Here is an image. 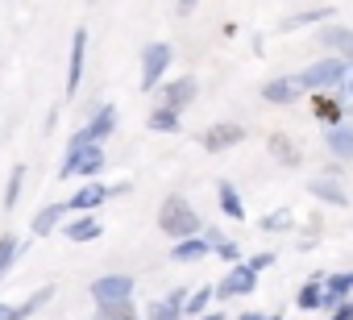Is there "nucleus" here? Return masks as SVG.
Wrapping results in <instances>:
<instances>
[{"instance_id":"nucleus-1","label":"nucleus","mask_w":353,"mask_h":320,"mask_svg":"<svg viewBox=\"0 0 353 320\" xmlns=\"http://www.w3.org/2000/svg\"><path fill=\"white\" fill-rule=\"evenodd\" d=\"M158 229H162L170 241H179V237L204 233V221H200V212L192 208L188 196H166L162 208H158Z\"/></svg>"},{"instance_id":"nucleus-2","label":"nucleus","mask_w":353,"mask_h":320,"mask_svg":"<svg viewBox=\"0 0 353 320\" xmlns=\"http://www.w3.org/2000/svg\"><path fill=\"white\" fill-rule=\"evenodd\" d=\"M303 312H336L345 303V295L336 291L332 274H312L303 287H299V299H295Z\"/></svg>"},{"instance_id":"nucleus-3","label":"nucleus","mask_w":353,"mask_h":320,"mask_svg":"<svg viewBox=\"0 0 353 320\" xmlns=\"http://www.w3.org/2000/svg\"><path fill=\"white\" fill-rule=\"evenodd\" d=\"M104 171V146H67V158L59 167V179H96Z\"/></svg>"},{"instance_id":"nucleus-4","label":"nucleus","mask_w":353,"mask_h":320,"mask_svg":"<svg viewBox=\"0 0 353 320\" xmlns=\"http://www.w3.org/2000/svg\"><path fill=\"white\" fill-rule=\"evenodd\" d=\"M341 71H345V59L324 54V59H316V63H307L299 71V83H303V92H336Z\"/></svg>"},{"instance_id":"nucleus-5","label":"nucleus","mask_w":353,"mask_h":320,"mask_svg":"<svg viewBox=\"0 0 353 320\" xmlns=\"http://www.w3.org/2000/svg\"><path fill=\"white\" fill-rule=\"evenodd\" d=\"M170 59H174L170 42H150L141 50V92H158V83L170 71Z\"/></svg>"},{"instance_id":"nucleus-6","label":"nucleus","mask_w":353,"mask_h":320,"mask_svg":"<svg viewBox=\"0 0 353 320\" xmlns=\"http://www.w3.org/2000/svg\"><path fill=\"white\" fill-rule=\"evenodd\" d=\"M88 295L96 299V308L129 303L133 299V274H100V279L88 283Z\"/></svg>"},{"instance_id":"nucleus-7","label":"nucleus","mask_w":353,"mask_h":320,"mask_svg":"<svg viewBox=\"0 0 353 320\" xmlns=\"http://www.w3.org/2000/svg\"><path fill=\"white\" fill-rule=\"evenodd\" d=\"M112 129H117V104H100L96 117H92L67 146H75V150H79V146H100L104 137H112Z\"/></svg>"},{"instance_id":"nucleus-8","label":"nucleus","mask_w":353,"mask_h":320,"mask_svg":"<svg viewBox=\"0 0 353 320\" xmlns=\"http://www.w3.org/2000/svg\"><path fill=\"white\" fill-rule=\"evenodd\" d=\"M200 96V83H196V75H179V79H162L158 83V104H166V108H174V112H183L192 100Z\"/></svg>"},{"instance_id":"nucleus-9","label":"nucleus","mask_w":353,"mask_h":320,"mask_svg":"<svg viewBox=\"0 0 353 320\" xmlns=\"http://www.w3.org/2000/svg\"><path fill=\"white\" fill-rule=\"evenodd\" d=\"M299 96H303L299 75H274V79H266V83H262V100H266L270 108H291Z\"/></svg>"},{"instance_id":"nucleus-10","label":"nucleus","mask_w":353,"mask_h":320,"mask_svg":"<svg viewBox=\"0 0 353 320\" xmlns=\"http://www.w3.org/2000/svg\"><path fill=\"white\" fill-rule=\"evenodd\" d=\"M237 141H245V125H237V121H216V125H208V129L200 133V146H204L208 154L233 150Z\"/></svg>"},{"instance_id":"nucleus-11","label":"nucleus","mask_w":353,"mask_h":320,"mask_svg":"<svg viewBox=\"0 0 353 320\" xmlns=\"http://www.w3.org/2000/svg\"><path fill=\"white\" fill-rule=\"evenodd\" d=\"M254 287H258V274H254L245 262H233L229 274H221V283H216V299H241V295H250Z\"/></svg>"},{"instance_id":"nucleus-12","label":"nucleus","mask_w":353,"mask_h":320,"mask_svg":"<svg viewBox=\"0 0 353 320\" xmlns=\"http://www.w3.org/2000/svg\"><path fill=\"white\" fill-rule=\"evenodd\" d=\"M316 42H320L328 54H336V59H353V30H349V26L324 21V26L316 30Z\"/></svg>"},{"instance_id":"nucleus-13","label":"nucleus","mask_w":353,"mask_h":320,"mask_svg":"<svg viewBox=\"0 0 353 320\" xmlns=\"http://www.w3.org/2000/svg\"><path fill=\"white\" fill-rule=\"evenodd\" d=\"M83 63H88V30H75L71 59H67V96H75L83 88Z\"/></svg>"},{"instance_id":"nucleus-14","label":"nucleus","mask_w":353,"mask_h":320,"mask_svg":"<svg viewBox=\"0 0 353 320\" xmlns=\"http://www.w3.org/2000/svg\"><path fill=\"white\" fill-rule=\"evenodd\" d=\"M307 192H312L320 204H332V208H345V204H349V192L341 188V175H336V171L307 179Z\"/></svg>"},{"instance_id":"nucleus-15","label":"nucleus","mask_w":353,"mask_h":320,"mask_svg":"<svg viewBox=\"0 0 353 320\" xmlns=\"http://www.w3.org/2000/svg\"><path fill=\"white\" fill-rule=\"evenodd\" d=\"M108 196H112V188H104V183H96V179H83L79 192L67 200V208H71V212H96Z\"/></svg>"},{"instance_id":"nucleus-16","label":"nucleus","mask_w":353,"mask_h":320,"mask_svg":"<svg viewBox=\"0 0 353 320\" xmlns=\"http://www.w3.org/2000/svg\"><path fill=\"white\" fill-rule=\"evenodd\" d=\"M212 254V241L204 237V233H192V237H179L170 246V258L174 262H183V266H192V262H204Z\"/></svg>"},{"instance_id":"nucleus-17","label":"nucleus","mask_w":353,"mask_h":320,"mask_svg":"<svg viewBox=\"0 0 353 320\" xmlns=\"http://www.w3.org/2000/svg\"><path fill=\"white\" fill-rule=\"evenodd\" d=\"M67 204H46V208H38V217L30 221V233L34 237H50L54 229H63V221H67Z\"/></svg>"},{"instance_id":"nucleus-18","label":"nucleus","mask_w":353,"mask_h":320,"mask_svg":"<svg viewBox=\"0 0 353 320\" xmlns=\"http://www.w3.org/2000/svg\"><path fill=\"white\" fill-rule=\"evenodd\" d=\"M104 233V225L92 212H75V221H63V237L67 241H96Z\"/></svg>"},{"instance_id":"nucleus-19","label":"nucleus","mask_w":353,"mask_h":320,"mask_svg":"<svg viewBox=\"0 0 353 320\" xmlns=\"http://www.w3.org/2000/svg\"><path fill=\"white\" fill-rule=\"evenodd\" d=\"M328 154L336 158V163H353V125L349 121L328 129Z\"/></svg>"},{"instance_id":"nucleus-20","label":"nucleus","mask_w":353,"mask_h":320,"mask_svg":"<svg viewBox=\"0 0 353 320\" xmlns=\"http://www.w3.org/2000/svg\"><path fill=\"white\" fill-rule=\"evenodd\" d=\"M312 117L324 121V125H341L345 100H336V96H328V92H312Z\"/></svg>"},{"instance_id":"nucleus-21","label":"nucleus","mask_w":353,"mask_h":320,"mask_svg":"<svg viewBox=\"0 0 353 320\" xmlns=\"http://www.w3.org/2000/svg\"><path fill=\"white\" fill-rule=\"evenodd\" d=\"M216 200H221V212H225L229 221H245V200H241V192H237L229 179L216 183Z\"/></svg>"},{"instance_id":"nucleus-22","label":"nucleus","mask_w":353,"mask_h":320,"mask_svg":"<svg viewBox=\"0 0 353 320\" xmlns=\"http://www.w3.org/2000/svg\"><path fill=\"white\" fill-rule=\"evenodd\" d=\"M332 13H336V9H328V5H320V9H303V13H291V17H283V30L291 34V30L324 26V21H332Z\"/></svg>"},{"instance_id":"nucleus-23","label":"nucleus","mask_w":353,"mask_h":320,"mask_svg":"<svg viewBox=\"0 0 353 320\" xmlns=\"http://www.w3.org/2000/svg\"><path fill=\"white\" fill-rule=\"evenodd\" d=\"M266 146H270V154L279 158L283 167H299V163H303V154H299V146H295L291 137H283V133H274V137H270Z\"/></svg>"},{"instance_id":"nucleus-24","label":"nucleus","mask_w":353,"mask_h":320,"mask_svg":"<svg viewBox=\"0 0 353 320\" xmlns=\"http://www.w3.org/2000/svg\"><path fill=\"white\" fill-rule=\"evenodd\" d=\"M46 299H54V287H38L26 303H13V308H9V320H30V316H34Z\"/></svg>"},{"instance_id":"nucleus-25","label":"nucleus","mask_w":353,"mask_h":320,"mask_svg":"<svg viewBox=\"0 0 353 320\" xmlns=\"http://www.w3.org/2000/svg\"><path fill=\"white\" fill-rule=\"evenodd\" d=\"M204 237L212 241V254H216V258H225L229 266H233V262H241V250H237V241H229L221 229H204Z\"/></svg>"},{"instance_id":"nucleus-26","label":"nucleus","mask_w":353,"mask_h":320,"mask_svg":"<svg viewBox=\"0 0 353 320\" xmlns=\"http://www.w3.org/2000/svg\"><path fill=\"white\" fill-rule=\"evenodd\" d=\"M212 299H216V287H196V291H188V303H183V316H188V320H196V316H204Z\"/></svg>"},{"instance_id":"nucleus-27","label":"nucleus","mask_w":353,"mask_h":320,"mask_svg":"<svg viewBox=\"0 0 353 320\" xmlns=\"http://www.w3.org/2000/svg\"><path fill=\"white\" fill-rule=\"evenodd\" d=\"M154 133H174V129H179V112H174V108H166V104H158L154 112H150V121H145Z\"/></svg>"},{"instance_id":"nucleus-28","label":"nucleus","mask_w":353,"mask_h":320,"mask_svg":"<svg viewBox=\"0 0 353 320\" xmlns=\"http://www.w3.org/2000/svg\"><path fill=\"white\" fill-rule=\"evenodd\" d=\"M17 250H26V241H17L13 233L0 237V279H5V274H9V266L17 262Z\"/></svg>"},{"instance_id":"nucleus-29","label":"nucleus","mask_w":353,"mask_h":320,"mask_svg":"<svg viewBox=\"0 0 353 320\" xmlns=\"http://www.w3.org/2000/svg\"><path fill=\"white\" fill-rule=\"evenodd\" d=\"M21 188H26V167H13L9 171V188H5V208H17Z\"/></svg>"},{"instance_id":"nucleus-30","label":"nucleus","mask_w":353,"mask_h":320,"mask_svg":"<svg viewBox=\"0 0 353 320\" xmlns=\"http://www.w3.org/2000/svg\"><path fill=\"white\" fill-rule=\"evenodd\" d=\"M179 316H183V308H179V303H174L170 295H166V299H158V303H150V316H145V320H179Z\"/></svg>"},{"instance_id":"nucleus-31","label":"nucleus","mask_w":353,"mask_h":320,"mask_svg":"<svg viewBox=\"0 0 353 320\" xmlns=\"http://www.w3.org/2000/svg\"><path fill=\"white\" fill-rule=\"evenodd\" d=\"M341 100H345V112L353 108V59H345V71H341V83H336Z\"/></svg>"},{"instance_id":"nucleus-32","label":"nucleus","mask_w":353,"mask_h":320,"mask_svg":"<svg viewBox=\"0 0 353 320\" xmlns=\"http://www.w3.org/2000/svg\"><path fill=\"white\" fill-rule=\"evenodd\" d=\"M262 229H266V233H283V229H291V212H287V208H279V212L262 217Z\"/></svg>"},{"instance_id":"nucleus-33","label":"nucleus","mask_w":353,"mask_h":320,"mask_svg":"<svg viewBox=\"0 0 353 320\" xmlns=\"http://www.w3.org/2000/svg\"><path fill=\"white\" fill-rule=\"evenodd\" d=\"M245 266H250L254 274H262V270H270V266H274V254H270V250H262V254H254Z\"/></svg>"},{"instance_id":"nucleus-34","label":"nucleus","mask_w":353,"mask_h":320,"mask_svg":"<svg viewBox=\"0 0 353 320\" xmlns=\"http://www.w3.org/2000/svg\"><path fill=\"white\" fill-rule=\"evenodd\" d=\"M332 283H336V291H341L345 299H353V270H345V274H332Z\"/></svg>"},{"instance_id":"nucleus-35","label":"nucleus","mask_w":353,"mask_h":320,"mask_svg":"<svg viewBox=\"0 0 353 320\" xmlns=\"http://www.w3.org/2000/svg\"><path fill=\"white\" fill-rule=\"evenodd\" d=\"M332 320H353V299H345V303L332 312Z\"/></svg>"},{"instance_id":"nucleus-36","label":"nucleus","mask_w":353,"mask_h":320,"mask_svg":"<svg viewBox=\"0 0 353 320\" xmlns=\"http://www.w3.org/2000/svg\"><path fill=\"white\" fill-rule=\"evenodd\" d=\"M196 5H200V0H174V9H179V13H192Z\"/></svg>"},{"instance_id":"nucleus-37","label":"nucleus","mask_w":353,"mask_h":320,"mask_svg":"<svg viewBox=\"0 0 353 320\" xmlns=\"http://www.w3.org/2000/svg\"><path fill=\"white\" fill-rule=\"evenodd\" d=\"M196 320H225V312H204V316H196Z\"/></svg>"},{"instance_id":"nucleus-38","label":"nucleus","mask_w":353,"mask_h":320,"mask_svg":"<svg viewBox=\"0 0 353 320\" xmlns=\"http://www.w3.org/2000/svg\"><path fill=\"white\" fill-rule=\"evenodd\" d=\"M241 320H266L262 312H241Z\"/></svg>"},{"instance_id":"nucleus-39","label":"nucleus","mask_w":353,"mask_h":320,"mask_svg":"<svg viewBox=\"0 0 353 320\" xmlns=\"http://www.w3.org/2000/svg\"><path fill=\"white\" fill-rule=\"evenodd\" d=\"M266 320H283V316H266Z\"/></svg>"}]
</instances>
